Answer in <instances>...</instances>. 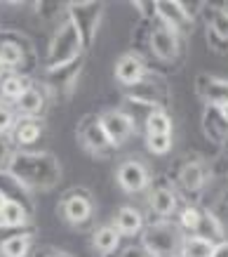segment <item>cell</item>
Here are the masks:
<instances>
[{"instance_id": "cell-2", "label": "cell", "mask_w": 228, "mask_h": 257, "mask_svg": "<svg viewBox=\"0 0 228 257\" xmlns=\"http://www.w3.org/2000/svg\"><path fill=\"white\" fill-rule=\"evenodd\" d=\"M186 236L188 234H184V229L172 219H156L144 226L139 243L153 257H181Z\"/></svg>"}, {"instance_id": "cell-15", "label": "cell", "mask_w": 228, "mask_h": 257, "mask_svg": "<svg viewBox=\"0 0 228 257\" xmlns=\"http://www.w3.org/2000/svg\"><path fill=\"white\" fill-rule=\"evenodd\" d=\"M146 73H148L146 59L139 57L136 52H125V55H120L118 62H116V80H118L122 87L136 85Z\"/></svg>"}, {"instance_id": "cell-6", "label": "cell", "mask_w": 228, "mask_h": 257, "mask_svg": "<svg viewBox=\"0 0 228 257\" xmlns=\"http://www.w3.org/2000/svg\"><path fill=\"white\" fill-rule=\"evenodd\" d=\"M66 17L78 29L85 50L92 47L96 33H99V26H102V19H104V3H96V0L68 3L66 5Z\"/></svg>"}, {"instance_id": "cell-36", "label": "cell", "mask_w": 228, "mask_h": 257, "mask_svg": "<svg viewBox=\"0 0 228 257\" xmlns=\"http://www.w3.org/2000/svg\"><path fill=\"white\" fill-rule=\"evenodd\" d=\"M16 151V147L12 144V140L8 137H0V170H5L10 163V158H12V154Z\"/></svg>"}, {"instance_id": "cell-22", "label": "cell", "mask_w": 228, "mask_h": 257, "mask_svg": "<svg viewBox=\"0 0 228 257\" xmlns=\"http://www.w3.org/2000/svg\"><path fill=\"white\" fill-rule=\"evenodd\" d=\"M113 226L118 229L120 236L134 238V236H142L146 222H144V215L136 210V208H132V205H122V208L116 212V222H113Z\"/></svg>"}, {"instance_id": "cell-3", "label": "cell", "mask_w": 228, "mask_h": 257, "mask_svg": "<svg viewBox=\"0 0 228 257\" xmlns=\"http://www.w3.org/2000/svg\"><path fill=\"white\" fill-rule=\"evenodd\" d=\"M0 64L5 71H14L22 76H28L36 66V47L28 36L14 29L0 31Z\"/></svg>"}, {"instance_id": "cell-19", "label": "cell", "mask_w": 228, "mask_h": 257, "mask_svg": "<svg viewBox=\"0 0 228 257\" xmlns=\"http://www.w3.org/2000/svg\"><path fill=\"white\" fill-rule=\"evenodd\" d=\"M0 194L5 196L8 201H14V203H19V205H24L28 212L36 210L31 191H28V189H26L24 184L8 170H0Z\"/></svg>"}, {"instance_id": "cell-38", "label": "cell", "mask_w": 228, "mask_h": 257, "mask_svg": "<svg viewBox=\"0 0 228 257\" xmlns=\"http://www.w3.org/2000/svg\"><path fill=\"white\" fill-rule=\"evenodd\" d=\"M33 257H73L71 252H66V250H59L54 245H38Z\"/></svg>"}, {"instance_id": "cell-34", "label": "cell", "mask_w": 228, "mask_h": 257, "mask_svg": "<svg viewBox=\"0 0 228 257\" xmlns=\"http://www.w3.org/2000/svg\"><path fill=\"white\" fill-rule=\"evenodd\" d=\"M16 123V113L14 109L5 104V101H0V137H8L12 133V127Z\"/></svg>"}, {"instance_id": "cell-37", "label": "cell", "mask_w": 228, "mask_h": 257, "mask_svg": "<svg viewBox=\"0 0 228 257\" xmlns=\"http://www.w3.org/2000/svg\"><path fill=\"white\" fill-rule=\"evenodd\" d=\"M207 45L212 47L216 55H228V40H224L221 36H216L212 29H207Z\"/></svg>"}, {"instance_id": "cell-35", "label": "cell", "mask_w": 228, "mask_h": 257, "mask_svg": "<svg viewBox=\"0 0 228 257\" xmlns=\"http://www.w3.org/2000/svg\"><path fill=\"white\" fill-rule=\"evenodd\" d=\"M132 8L136 10L139 19H144V22L158 19V0H136V3H132Z\"/></svg>"}, {"instance_id": "cell-4", "label": "cell", "mask_w": 228, "mask_h": 257, "mask_svg": "<svg viewBox=\"0 0 228 257\" xmlns=\"http://www.w3.org/2000/svg\"><path fill=\"white\" fill-rule=\"evenodd\" d=\"M85 52V45L80 40L78 29L68 22V17L64 22L56 24L52 40L48 45V55H45V69H56L64 64H71L76 59H80Z\"/></svg>"}, {"instance_id": "cell-27", "label": "cell", "mask_w": 228, "mask_h": 257, "mask_svg": "<svg viewBox=\"0 0 228 257\" xmlns=\"http://www.w3.org/2000/svg\"><path fill=\"white\" fill-rule=\"evenodd\" d=\"M31 215L33 212H28L24 205L8 201L2 205V210H0V226H5V229H24L31 222Z\"/></svg>"}, {"instance_id": "cell-28", "label": "cell", "mask_w": 228, "mask_h": 257, "mask_svg": "<svg viewBox=\"0 0 228 257\" xmlns=\"http://www.w3.org/2000/svg\"><path fill=\"white\" fill-rule=\"evenodd\" d=\"M33 245L31 231H19V234L10 236L0 243V255L2 257H28Z\"/></svg>"}, {"instance_id": "cell-24", "label": "cell", "mask_w": 228, "mask_h": 257, "mask_svg": "<svg viewBox=\"0 0 228 257\" xmlns=\"http://www.w3.org/2000/svg\"><path fill=\"white\" fill-rule=\"evenodd\" d=\"M120 241H122V236L118 234V229L113 224L99 226V229H94V234H92V245H94V250L104 257L116 255L120 250Z\"/></svg>"}, {"instance_id": "cell-44", "label": "cell", "mask_w": 228, "mask_h": 257, "mask_svg": "<svg viewBox=\"0 0 228 257\" xmlns=\"http://www.w3.org/2000/svg\"><path fill=\"white\" fill-rule=\"evenodd\" d=\"M2 73H8V71H5V66H2V64H0V76H2Z\"/></svg>"}, {"instance_id": "cell-9", "label": "cell", "mask_w": 228, "mask_h": 257, "mask_svg": "<svg viewBox=\"0 0 228 257\" xmlns=\"http://www.w3.org/2000/svg\"><path fill=\"white\" fill-rule=\"evenodd\" d=\"M148 50L153 52L158 62L162 64H172L176 57H179V50H181V36L167 29L162 22H153L150 26V36H148Z\"/></svg>"}, {"instance_id": "cell-30", "label": "cell", "mask_w": 228, "mask_h": 257, "mask_svg": "<svg viewBox=\"0 0 228 257\" xmlns=\"http://www.w3.org/2000/svg\"><path fill=\"white\" fill-rule=\"evenodd\" d=\"M214 243L204 241L200 236H186L184 248H181V257H212Z\"/></svg>"}, {"instance_id": "cell-13", "label": "cell", "mask_w": 228, "mask_h": 257, "mask_svg": "<svg viewBox=\"0 0 228 257\" xmlns=\"http://www.w3.org/2000/svg\"><path fill=\"white\" fill-rule=\"evenodd\" d=\"M158 22H162L176 36H188L196 26V22L184 12L179 0H158Z\"/></svg>"}, {"instance_id": "cell-20", "label": "cell", "mask_w": 228, "mask_h": 257, "mask_svg": "<svg viewBox=\"0 0 228 257\" xmlns=\"http://www.w3.org/2000/svg\"><path fill=\"white\" fill-rule=\"evenodd\" d=\"M202 133L219 147L228 144V123L221 116L219 106H204L202 109Z\"/></svg>"}, {"instance_id": "cell-40", "label": "cell", "mask_w": 228, "mask_h": 257, "mask_svg": "<svg viewBox=\"0 0 228 257\" xmlns=\"http://www.w3.org/2000/svg\"><path fill=\"white\" fill-rule=\"evenodd\" d=\"M118 257H153V255H150L148 250L144 248L142 243H134V245H127V248L120 250Z\"/></svg>"}, {"instance_id": "cell-29", "label": "cell", "mask_w": 228, "mask_h": 257, "mask_svg": "<svg viewBox=\"0 0 228 257\" xmlns=\"http://www.w3.org/2000/svg\"><path fill=\"white\" fill-rule=\"evenodd\" d=\"M146 137L153 135H172V116L162 109H153L146 113Z\"/></svg>"}, {"instance_id": "cell-7", "label": "cell", "mask_w": 228, "mask_h": 257, "mask_svg": "<svg viewBox=\"0 0 228 257\" xmlns=\"http://www.w3.org/2000/svg\"><path fill=\"white\" fill-rule=\"evenodd\" d=\"M76 135H78L80 144H82L92 156L104 161V158H110L116 154V147L110 144L108 135H106V130H104V125H102L99 113H87V116L80 118L78 127H76Z\"/></svg>"}, {"instance_id": "cell-39", "label": "cell", "mask_w": 228, "mask_h": 257, "mask_svg": "<svg viewBox=\"0 0 228 257\" xmlns=\"http://www.w3.org/2000/svg\"><path fill=\"white\" fill-rule=\"evenodd\" d=\"M221 149H224V151H221V156L216 158V163H214V175L228 179V144Z\"/></svg>"}, {"instance_id": "cell-21", "label": "cell", "mask_w": 228, "mask_h": 257, "mask_svg": "<svg viewBox=\"0 0 228 257\" xmlns=\"http://www.w3.org/2000/svg\"><path fill=\"white\" fill-rule=\"evenodd\" d=\"M40 135H42V123H40V118H19L16 116V123L12 127V133H10V140L14 144L16 149H26L36 144L40 140Z\"/></svg>"}, {"instance_id": "cell-18", "label": "cell", "mask_w": 228, "mask_h": 257, "mask_svg": "<svg viewBox=\"0 0 228 257\" xmlns=\"http://www.w3.org/2000/svg\"><path fill=\"white\" fill-rule=\"evenodd\" d=\"M148 205L158 215V219H172V215L179 210V196L172 187L158 184L148 191Z\"/></svg>"}, {"instance_id": "cell-8", "label": "cell", "mask_w": 228, "mask_h": 257, "mask_svg": "<svg viewBox=\"0 0 228 257\" xmlns=\"http://www.w3.org/2000/svg\"><path fill=\"white\" fill-rule=\"evenodd\" d=\"M82 64H85V57L56 69H45V90H50L54 97H71L82 73Z\"/></svg>"}, {"instance_id": "cell-16", "label": "cell", "mask_w": 228, "mask_h": 257, "mask_svg": "<svg viewBox=\"0 0 228 257\" xmlns=\"http://www.w3.org/2000/svg\"><path fill=\"white\" fill-rule=\"evenodd\" d=\"M176 182L186 194L200 196L207 184V168L202 161H186L176 172Z\"/></svg>"}, {"instance_id": "cell-42", "label": "cell", "mask_w": 228, "mask_h": 257, "mask_svg": "<svg viewBox=\"0 0 228 257\" xmlns=\"http://www.w3.org/2000/svg\"><path fill=\"white\" fill-rule=\"evenodd\" d=\"M219 111H221V116H224V120L228 123V104H224V106H219Z\"/></svg>"}, {"instance_id": "cell-43", "label": "cell", "mask_w": 228, "mask_h": 257, "mask_svg": "<svg viewBox=\"0 0 228 257\" xmlns=\"http://www.w3.org/2000/svg\"><path fill=\"white\" fill-rule=\"evenodd\" d=\"M5 203H8V198H5V196L0 194V210H2V205H5Z\"/></svg>"}, {"instance_id": "cell-23", "label": "cell", "mask_w": 228, "mask_h": 257, "mask_svg": "<svg viewBox=\"0 0 228 257\" xmlns=\"http://www.w3.org/2000/svg\"><path fill=\"white\" fill-rule=\"evenodd\" d=\"M31 85H33L31 76H22V73H14V71L2 73L0 76V101L5 99L8 104H14Z\"/></svg>"}, {"instance_id": "cell-10", "label": "cell", "mask_w": 228, "mask_h": 257, "mask_svg": "<svg viewBox=\"0 0 228 257\" xmlns=\"http://www.w3.org/2000/svg\"><path fill=\"white\" fill-rule=\"evenodd\" d=\"M92 212H94V203L90 198V191L82 187L78 189H71L66 191L62 198V215L66 222L71 224H85L92 219Z\"/></svg>"}, {"instance_id": "cell-45", "label": "cell", "mask_w": 228, "mask_h": 257, "mask_svg": "<svg viewBox=\"0 0 228 257\" xmlns=\"http://www.w3.org/2000/svg\"><path fill=\"white\" fill-rule=\"evenodd\" d=\"M224 8H226V12H228V3H224Z\"/></svg>"}, {"instance_id": "cell-1", "label": "cell", "mask_w": 228, "mask_h": 257, "mask_svg": "<svg viewBox=\"0 0 228 257\" xmlns=\"http://www.w3.org/2000/svg\"><path fill=\"white\" fill-rule=\"evenodd\" d=\"M8 172H12L28 191H50L62 179V165L50 151H26L16 149L10 158Z\"/></svg>"}, {"instance_id": "cell-5", "label": "cell", "mask_w": 228, "mask_h": 257, "mask_svg": "<svg viewBox=\"0 0 228 257\" xmlns=\"http://www.w3.org/2000/svg\"><path fill=\"white\" fill-rule=\"evenodd\" d=\"M125 97H127V101L146 106L148 111H153V109L165 111L172 104V90L167 85V80L160 73H156V71H148L136 85L125 87Z\"/></svg>"}, {"instance_id": "cell-26", "label": "cell", "mask_w": 228, "mask_h": 257, "mask_svg": "<svg viewBox=\"0 0 228 257\" xmlns=\"http://www.w3.org/2000/svg\"><path fill=\"white\" fill-rule=\"evenodd\" d=\"M202 17L207 29H212L216 36L228 40V12L224 8V3H204Z\"/></svg>"}, {"instance_id": "cell-14", "label": "cell", "mask_w": 228, "mask_h": 257, "mask_svg": "<svg viewBox=\"0 0 228 257\" xmlns=\"http://www.w3.org/2000/svg\"><path fill=\"white\" fill-rule=\"evenodd\" d=\"M196 94L204 101V106H224L228 104V80L212 73H198Z\"/></svg>"}, {"instance_id": "cell-17", "label": "cell", "mask_w": 228, "mask_h": 257, "mask_svg": "<svg viewBox=\"0 0 228 257\" xmlns=\"http://www.w3.org/2000/svg\"><path fill=\"white\" fill-rule=\"evenodd\" d=\"M14 106V113L19 118H38L45 113L48 109V90L45 87H36L31 85L19 99L12 104Z\"/></svg>"}, {"instance_id": "cell-12", "label": "cell", "mask_w": 228, "mask_h": 257, "mask_svg": "<svg viewBox=\"0 0 228 257\" xmlns=\"http://www.w3.org/2000/svg\"><path fill=\"white\" fill-rule=\"evenodd\" d=\"M116 177H118L120 189L127 191V194H142V191H146L148 184H150L148 168H146L142 161H134V158L125 161V163H120Z\"/></svg>"}, {"instance_id": "cell-31", "label": "cell", "mask_w": 228, "mask_h": 257, "mask_svg": "<svg viewBox=\"0 0 228 257\" xmlns=\"http://www.w3.org/2000/svg\"><path fill=\"white\" fill-rule=\"evenodd\" d=\"M200 215H202V208L196 205V203H188L179 210V226L184 229V234H193L198 229V222H200Z\"/></svg>"}, {"instance_id": "cell-33", "label": "cell", "mask_w": 228, "mask_h": 257, "mask_svg": "<svg viewBox=\"0 0 228 257\" xmlns=\"http://www.w3.org/2000/svg\"><path fill=\"white\" fill-rule=\"evenodd\" d=\"M146 149L156 156H165L167 151L172 149V135H153L146 137Z\"/></svg>"}, {"instance_id": "cell-41", "label": "cell", "mask_w": 228, "mask_h": 257, "mask_svg": "<svg viewBox=\"0 0 228 257\" xmlns=\"http://www.w3.org/2000/svg\"><path fill=\"white\" fill-rule=\"evenodd\" d=\"M212 257H228V238H226V241H221V243H216V245H214Z\"/></svg>"}, {"instance_id": "cell-32", "label": "cell", "mask_w": 228, "mask_h": 257, "mask_svg": "<svg viewBox=\"0 0 228 257\" xmlns=\"http://www.w3.org/2000/svg\"><path fill=\"white\" fill-rule=\"evenodd\" d=\"M207 210H212L216 215V219L224 224V229H228V182H226V187L216 194L212 205H207Z\"/></svg>"}, {"instance_id": "cell-11", "label": "cell", "mask_w": 228, "mask_h": 257, "mask_svg": "<svg viewBox=\"0 0 228 257\" xmlns=\"http://www.w3.org/2000/svg\"><path fill=\"white\" fill-rule=\"evenodd\" d=\"M99 118H102V125H104V130H106V135H108L110 144L116 149L122 147V144L136 133L134 118L130 116V113H125V111L108 109V111H104V113H99Z\"/></svg>"}, {"instance_id": "cell-25", "label": "cell", "mask_w": 228, "mask_h": 257, "mask_svg": "<svg viewBox=\"0 0 228 257\" xmlns=\"http://www.w3.org/2000/svg\"><path fill=\"white\" fill-rule=\"evenodd\" d=\"M190 236H200V238H204V241H210V243L216 245V243L226 241V229H224V224L216 219V215H214L212 210L202 208V215H200L198 229Z\"/></svg>"}]
</instances>
